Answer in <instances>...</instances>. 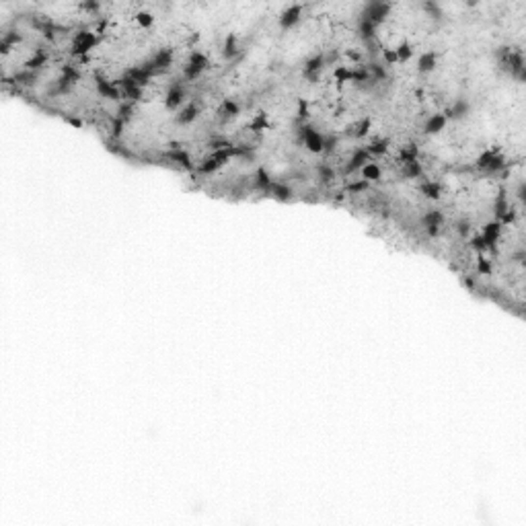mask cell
Returning <instances> with one entry per match:
<instances>
[{
	"label": "cell",
	"mask_w": 526,
	"mask_h": 526,
	"mask_svg": "<svg viewBox=\"0 0 526 526\" xmlns=\"http://www.w3.org/2000/svg\"><path fill=\"white\" fill-rule=\"evenodd\" d=\"M389 13H391V4L389 2H370V4H366V8H364L362 19L370 21V23L376 27L378 23H382V21L389 17Z\"/></svg>",
	"instance_id": "1"
},
{
	"label": "cell",
	"mask_w": 526,
	"mask_h": 526,
	"mask_svg": "<svg viewBox=\"0 0 526 526\" xmlns=\"http://www.w3.org/2000/svg\"><path fill=\"white\" fill-rule=\"evenodd\" d=\"M477 167L481 171H489V173H496V171L506 167V160L498 152V150H485L479 158H477Z\"/></svg>",
	"instance_id": "2"
},
{
	"label": "cell",
	"mask_w": 526,
	"mask_h": 526,
	"mask_svg": "<svg viewBox=\"0 0 526 526\" xmlns=\"http://www.w3.org/2000/svg\"><path fill=\"white\" fill-rule=\"evenodd\" d=\"M206 68H208V58L200 51H193L185 64V68H183V74H185L187 80H196Z\"/></svg>",
	"instance_id": "3"
},
{
	"label": "cell",
	"mask_w": 526,
	"mask_h": 526,
	"mask_svg": "<svg viewBox=\"0 0 526 526\" xmlns=\"http://www.w3.org/2000/svg\"><path fill=\"white\" fill-rule=\"evenodd\" d=\"M97 46V37L91 31H78L72 39V53L74 56H84Z\"/></svg>",
	"instance_id": "4"
},
{
	"label": "cell",
	"mask_w": 526,
	"mask_h": 526,
	"mask_svg": "<svg viewBox=\"0 0 526 526\" xmlns=\"http://www.w3.org/2000/svg\"><path fill=\"white\" fill-rule=\"evenodd\" d=\"M171 62H173V51L171 50H158L150 62H146V66H142L144 70L148 72H154V70H165L171 66Z\"/></svg>",
	"instance_id": "5"
},
{
	"label": "cell",
	"mask_w": 526,
	"mask_h": 526,
	"mask_svg": "<svg viewBox=\"0 0 526 526\" xmlns=\"http://www.w3.org/2000/svg\"><path fill=\"white\" fill-rule=\"evenodd\" d=\"M302 140L310 152H321V150L325 148V138L321 136L315 127H308V125L302 127Z\"/></svg>",
	"instance_id": "6"
},
{
	"label": "cell",
	"mask_w": 526,
	"mask_h": 526,
	"mask_svg": "<svg viewBox=\"0 0 526 526\" xmlns=\"http://www.w3.org/2000/svg\"><path fill=\"white\" fill-rule=\"evenodd\" d=\"M183 99H185L183 87H181L179 82H173L169 87V91H167V97H165L167 109H177V107H181V103H183Z\"/></svg>",
	"instance_id": "7"
},
{
	"label": "cell",
	"mask_w": 526,
	"mask_h": 526,
	"mask_svg": "<svg viewBox=\"0 0 526 526\" xmlns=\"http://www.w3.org/2000/svg\"><path fill=\"white\" fill-rule=\"evenodd\" d=\"M300 15H302V6H300V4L288 6L284 13L280 15V27L282 29H292L298 23V21H300Z\"/></svg>",
	"instance_id": "8"
},
{
	"label": "cell",
	"mask_w": 526,
	"mask_h": 526,
	"mask_svg": "<svg viewBox=\"0 0 526 526\" xmlns=\"http://www.w3.org/2000/svg\"><path fill=\"white\" fill-rule=\"evenodd\" d=\"M481 237H483V241H485L487 249H493V247H496V243L500 241V237H501V224H500V222H489V224H485V226H483Z\"/></svg>",
	"instance_id": "9"
},
{
	"label": "cell",
	"mask_w": 526,
	"mask_h": 526,
	"mask_svg": "<svg viewBox=\"0 0 526 526\" xmlns=\"http://www.w3.org/2000/svg\"><path fill=\"white\" fill-rule=\"evenodd\" d=\"M323 66H325V56H321V53H317V56H313V58H308L306 60V64H304V74L308 78H315L317 74L323 70Z\"/></svg>",
	"instance_id": "10"
},
{
	"label": "cell",
	"mask_w": 526,
	"mask_h": 526,
	"mask_svg": "<svg viewBox=\"0 0 526 526\" xmlns=\"http://www.w3.org/2000/svg\"><path fill=\"white\" fill-rule=\"evenodd\" d=\"M97 93L105 99H117L120 97V91H117L115 82L111 80H105V78H97Z\"/></svg>",
	"instance_id": "11"
},
{
	"label": "cell",
	"mask_w": 526,
	"mask_h": 526,
	"mask_svg": "<svg viewBox=\"0 0 526 526\" xmlns=\"http://www.w3.org/2000/svg\"><path fill=\"white\" fill-rule=\"evenodd\" d=\"M446 122H448V120H446V115H444V113L432 115L430 120L426 122V127H424V130H426V134H432V136H434V134H440V132H442L444 127H446Z\"/></svg>",
	"instance_id": "12"
},
{
	"label": "cell",
	"mask_w": 526,
	"mask_h": 526,
	"mask_svg": "<svg viewBox=\"0 0 526 526\" xmlns=\"http://www.w3.org/2000/svg\"><path fill=\"white\" fill-rule=\"evenodd\" d=\"M198 113H200V107H198L196 103H187V105L183 107V109L179 111V115H177V122H179L181 125H187V124H191L193 120H196Z\"/></svg>",
	"instance_id": "13"
},
{
	"label": "cell",
	"mask_w": 526,
	"mask_h": 526,
	"mask_svg": "<svg viewBox=\"0 0 526 526\" xmlns=\"http://www.w3.org/2000/svg\"><path fill=\"white\" fill-rule=\"evenodd\" d=\"M368 156H370V154H368V150H366V148H364V150H362V148H358L356 152L351 154V158H350V163H348V171L351 173V171H356V169H362L364 165L368 163Z\"/></svg>",
	"instance_id": "14"
},
{
	"label": "cell",
	"mask_w": 526,
	"mask_h": 526,
	"mask_svg": "<svg viewBox=\"0 0 526 526\" xmlns=\"http://www.w3.org/2000/svg\"><path fill=\"white\" fill-rule=\"evenodd\" d=\"M237 113H239V105L234 103L232 99L222 101V105L218 107V117H220V120H232Z\"/></svg>",
	"instance_id": "15"
},
{
	"label": "cell",
	"mask_w": 526,
	"mask_h": 526,
	"mask_svg": "<svg viewBox=\"0 0 526 526\" xmlns=\"http://www.w3.org/2000/svg\"><path fill=\"white\" fill-rule=\"evenodd\" d=\"M424 222H426L427 230H430V234H434V237H436L438 230H440V224H442V214H440V212H427Z\"/></svg>",
	"instance_id": "16"
},
{
	"label": "cell",
	"mask_w": 526,
	"mask_h": 526,
	"mask_svg": "<svg viewBox=\"0 0 526 526\" xmlns=\"http://www.w3.org/2000/svg\"><path fill=\"white\" fill-rule=\"evenodd\" d=\"M436 62H438V56H436L434 51L424 53V56L417 60V70H420V72H432L436 68Z\"/></svg>",
	"instance_id": "17"
},
{
	"label": "cell",
	"mask_w": 526,
	"mask_h": 526,
	"mask_svg": "<svg viewBox=\"0 0 526 526\" xmlns=\"http://www.w3.org/2000/svg\"><path fill=\"white\" fill-rule=\"evenodd\" d=\"M469 113V103L465 101V99H460V101H456L452 107H450V109L446 111V120L448 117H454V120H460V117H465Z\"/></svg>",
	"instance_id": "18"
},
{
	"label": "cell",
	"mask_w": 526,
	"mask_h": 526,
	"mask_svg": "<svg viewBox=\"0 0 526 526\" xmlns=\"http://www.w3.org/2000/svg\"><path fill=\"white\" fill-rule=\"evenodd\" d=\"M368 130H370V117H364V120H360L358 124H353L350 130H348V134L351 136V138H362V136H366L368 134Z\"/></svg>",
	"instance_id": "19"
},
{
	"label": "cell",
	"mask_w": 526,
	"mask_h": 526,
	"mask_svg": "<svg viewBox=\"0 0 526 526\" xmlns=\"http://www.w3.org/2000/svg\"><path fill=\"white\" fill-rule=\"evenodd\" d=\"M395 53H397V62H407L413 56V46L409 41H401V44L395 48Z\"/></svg>",
	"instance_id": "20"
},
{
	"label": "cell",
	"mask_w": 526,
	"mask_h": 526,
	"mask_svg": "<svg viewBox=\"0 0 526 526\" xmlns=\"http://www.w3.org/2000/svg\"><path fill=\"white\" fill-rule=\"evenodd\" d=\"M362 177L364 181H378L380 179V167L378 165H372V163H366L362 167Z\"/></svg>",
	"instance_id": "21"
},
{
	"label": "cell",
	"mask_w": 526,
	"mask_h": 526,
	"mask_svg": "<svg viewBox=\"0 0 526 526\" xmlns=\"http://www.w3.org/2000/svg\"><path fill=\"white\" fill-rule=\"evenodd\" d=\"M422 191H424V196H427L430 200H440V196H442V185L434 183V181H427V183L422 185Z\"/></svg>",
	"instance_id": "22"
},
{
	"label": "cell",
	"mask_w": 526,
	"mask_h": 526,
	"mask_svg": "<svg viewBox=\"0 0 526 526\" xmlns=\"http://www.w3.org/2000/svg\"><path fill=\"white\" fill-rule=\"evenodd\" d=\"M422 175V165L417 160H409V163H403V177L407 179H415Z\"/></svg>",
	"instance_id": "23"
},
{
	"label": "cell",
	"mask_w": 526,
	"mask_h": 526,
	"mask_svg": "<svg viewBox=\"0 0 526 526\" xmlns=\"http://www.w3.org/2000/svg\"><path fill=\"white\" fill-rule=\"evenodd\" d=\"M368 154H386V150H389V140H386V138H376V140H374L368 148Z\"/></svg>",
	"instance_id": "24"
},
{
	"label": "cell",
	"mask_w": 526,
	"mask_h": 526,
	"mask_svg": "<svg viewBox=\"0 0 526 526\" xmlns=\"http://www.w3.org/2000/svg\"><path fill=\"white\" fill-rule=\"evenodd\" d=\"M358 31H360L362 39L370 41V39H374V31H376V27H374V25L370 23V21H366V19H360V27H358Z\"/></svg>",
	"instance_id": "25"
},
{
	"label": "cell",
	"mask_w": 526,
	"mask_h": 526,
	"mask_svg": "<svg viewBox=\"0 0 526 526\" xmlns=\"http://www.w3.org/2000/svg\"><path fill=\"white\" fill-rule=\"evenodd\" d=\"M417 152H420V148H417V144H407V146H403V148H401L399 156H401L403 163H409V160H417Z\"/></svg>",
	"instance_id": "26"
},
{
	"label": "cell",
	"mask_w": 526,
	"mask_h": 526,
	"mask_svg": "<svg viewBox=\"0 0 526 526\" xmlns=\"http://www.w3.org/2000/svg\"><path fill=\"white\" fill-rule=\"evenodd\" d=\"M222 53L226 58H234L239 53V48H237V37L234 35H228L226 41H224V48H222Z\"/></svg>",
	"instance_id": "27"
},
{
	"label": "cell",
	"mask_w": 526,
	"mask_h": 526,
	"mask_svg": "<svg viewBox=\"0 0 526 526\" xmlns=\"http://www.w3.org/2000/svg\"><path fill=\"white\" fill-rule=\"evenodd\" d=\"M267 127V115L265 113H259V115H255L251 124H249V130L251 132H263Z\"/></svg>",
	"instance_id": "28"
},
{
	"label": "cell",
	"mask_w": 526,
	"mask_h": 526,
	"mask_svg": "<svg viewBox=\"0 0 526 526\" xmlns=\"http://www.w3.org/2000/svg\"><path fill=\"white\" fill-rule=\"evenodd\" d=\"M272 189H274V193H276V198L277 200H290L292 198V191H290V187L288 185H284V183H272Z\"/></svg>",
	"instance_id": "29"
},
{
	"label": "cell",
	"mask_w": 526,
	"mask_h": 526,
	"mask_svg": "<svg viewBox=\"0 0 526 526\" xmlns=\"http://www.w3.org/2000/svg\"><path fill=\"white\" fill-rule=\"evenodd\" d=\"M46 62H48V53H44V51H37L35 56L27 62V68H29V70H33V68H41Z\"/></svg>",
	"instance_id": "30"
},
{
	"label": "cell",
	"mask_w": 526,
	"mask_h": 526,
	"mask_svg": "<svg viewBox=\"0 0 526 526\" xmlns=\"http://www.w3.org/2000/svg\"><path fill=\"white\" fill-rule=\"evenodd\" d=\"M333 76L337 82H350L351 80V68L348 66H337L335 72H333Z\"/></svg>",
	"instance_id": "31"
},
{
	"label": "cell",
	"mask_w": 526,
	"mask_h": 526,
	"mask_svg": "<svg viewBox=\"0 0 526 526\" xmlns=\"http://www.w3.org/2000/svg\"><path fill=\"white\" fill-rule=\"evenodd\" d=\"M255 185L259 187V189H270V187H272V179H270V175H267L263 169L257 171V181H255Z\"/></svg>",
	"instance_id": "32"
},
{
	"label": "cell",
	"mask_w": 526,
	"mask_h": 526,
	"mask_svg": "<svg viewBox=\"0 0 526 526\" xmlns=\"http://www.w3.org/2000/svg\"><path fill=\"white\" fill-rule=\"evenodd\" d=\"M152 21H154V17L150 13H138L136 15V25L142 27V29H148L150 25H152Z\"/></svg>",
	"instance_id": "33"
},
{
	"label": "cell",
	"mask_w": 526,
	"mask_h": 526,
	"mask_svg": "<svg viewBox=\"0 0 526 526\" xmlns=\"http://www.w3.org/2000/svg\"><path fill=\"white\" fill-rule=\"evenodd\" d=\"M477 272L479 274H483V276H489L491 272H493V267H491V263L485 259V257H481V259L477 261Z\"/></svg>",
	"instance_id": "34"
},
{
	"label": "cell",
	"mask_w": 526,
	"mask_h": 526,
	"mask_svg": "<svg viewBox=\"0 0 526 526\" xmlns=\"http://www.w3.org/2000/svg\"><path fill=\"white\" fill-rule=\"evenodd\" d=\"M319 173H321V181H331L333 179V171H331L329 167H325V165L319 167Z\"/></svg>",
	"instance_id": "35"
},
{
	"label": "cell",
	"mask_w": 526,
	"mask_h": 526,
	"mask_svg": "<svg viewBox=\"0 0 526 526\" xmlns=\"http://www.w3.org/2000/svg\"><path fill=\"white\" fill-rule=\"evenodd\" d=\"M382 56H384V62H386V64H391V66L397 62V53H395V50H382Z\"/></svg>",
	"instance_id": "36"
},
{
	"label": "cell",
	"mask_w": 526,
	"mask_h": 526,
	"mask_svg": "<svg viewBox=\"0 0 526 526\" xmlns=\"http://www.w3.org/2000/svg\"><path fill=\"white\" fill-rule=\"evenodd\" d=\"M298 117H300V120L308 117V107H306V101H302V99L298 101Z\"/></svg>",
	"instance_id": "37"
},
{
	"label": "cell",
	"mask_w": 526,
	"mask_h": 526,
	"mask_svg": "<svg viewBox=\"0 0 526 526\" xmlns=\"http://www.w3.org/2000/svg\"><path fill=\"white\" fill-rule=\"evenodd\" d=\"M473 247H475L477 251H485V249H487V245H485V241H483L481 234H479V237H475V239H473Z\"/></svg>",
	"instance_id": "38"
},
{
	"label": "cell",
	"mask_w": 526,
	"mask_h": 526,
	"mask_svg": "<svg viewBox=\"0 0 526 526\" xmlns=\"http://www.w3.org/2000/svg\"><path fill=\"white\" fill-rule=\"evenodd\" d=\"M366 187H368V181H358V183H351L348 189L350 191H364Z\"/></svg>",
	"instance_id": "39"
},
{
	"label": "cell",
	"mask_w": 526,
	"mask_h": 526,
	"mask_svg": "<svg viewBox=\"0 0 526 526\" xmlns=\"http://www.w3.org/2000/svg\"><path fill=\"white\" fill-rule=\"evenodd\" d=\"M80 8H84V10H97V8H99V4H97V2H84V4H80Z\"/></svg>",
	"instance_id": "40"
}]
</instances>
